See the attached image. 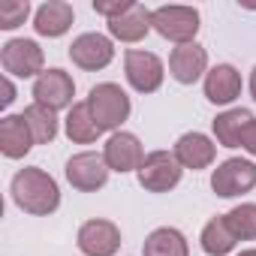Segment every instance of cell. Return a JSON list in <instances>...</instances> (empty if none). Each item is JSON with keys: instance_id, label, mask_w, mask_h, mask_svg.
Listing matches in <instances>:
<instances>
[{"instance_id": "cell-1", "label": "cell", "mask_w": 256, "mask_h": 256, "mask_svg": "<svg viewBox=\"0 0 256 256\" xmlns=\"http://www.w3.org/2000/svg\"><path fill=\"white\" fill-rule=\"evenodd\" d=\"M16 205L28 214H36V217H48L58 211L60 205V190H58V181L40 169V166H24L16 172L12 178V187H10Z\"/></svg>"}, {"instance_id": "cell-2", "label": "cell", "mask_w": 256, "mask_h": 256, "mask_svg": "<svg viewBox=\"0 0 256 256\" xmlns=\"http://www.w3.org/2000/svg\"><path fill=\"white\" fill-rule=\"evenodd\" d=\"M88 106H90V114L94 120L100 124V130H114L130 118V96L126 90L114 82H102V84H94L90 94H88Z\"/></svg>"}, {"instance_id": "cell-3", "label": "cell", "mask_w": 256, "mask_h": 256, "mask_svg": "<svg viewBox=\"0 0 256 256\" xmlns=\"http://www.w3.org/2000/svg\"><path fill=\"white\" fill-rule=\"evenodd\" d=\"M151 24L163 40H169L175 46H190V42H196V34H199V10L181 6V4L157 6L151 12Z\"/></svg>"}, {"instance_id": "cell-4", "label": "cell", "mask_w": 256, "mask_h": 256, "mask_svg": "<svg viewBox=\"0 0 256 256\" xmlns=\"http://www.w3.org/2000/svg\"><path fill=\"white\" fill-rule=\"evenodd\" d=\"M0 64H4L6 76L16 78H40L46 72V54L34 40H10L0 48Z\"/></svg>"}, {"instance_id": "cell-5", "label": "cell", "mask_w": 256, "mask_h": 256, "mask_svg": "<svg viewBox=\"0 0 256 256\" xmlns=\"http://www.w3.org/2000/svg\"><path fill=\"white\" fill-rule=\"evenodd\" d=\"M253 187H256V163L250 160L229 157L211 172V190L220 199H235L241 193H250Z\"/></svg>"}, {"instance_id": "cell-6", "label": "cell", "mask_w": 256, "mask_h": 256, "mask_svg": "<svg viewBox=\"0 0 256 256\" xmlns=\"http://www.w3.org/2000/svg\"><path fill=\"white\" fill-rule=\"evenodd\" d=\"M181 172H184V166L175 160V154L151 151V154H145V160H142L136 175H139V184L148 193H169L172 187H178Z\"/></svg>"}, {"instance_id": "cell-7", "label": "cell", "mask_w": 256, "mask_h": 256, "mask_svg": "<svg viewBox=\"0 0 256 256\" xmlns=\"http://www.w3.org/2000/svg\"><path fill=\"white\" fill-rule=\"evenodd\" d=\"M124 76H126V82H130L133 90H139V94H154V90H160L166 70H163V60H160L154 52L130 48V52L124 54Z\"/></svg>"}, {"instance_id": "cell-8", "label": "cell", "mask_w": 256, "mask_h": 256, "mask_svg": "<svg viewBox=\"0 0 256 256\" xmlns=\"http://www.w3.org/2000/svg\"><path fill=\"white\" fill-rule=\"evenodd\" d=\"M76 96V82L66 70H46L36 82H34V102L40 106H48L52 112H60V108H72Z\"/></svg>"}, {"instance_id": "cell-9", "label": "cell", "mask_w": 256, "mask_h": 256, "mask_svg": "<svg viewBox=\"0 0 256 256\" xmlns=\"http://www.w3.org/2000/svg\"><path fill=\"white\" fill-rule=\"evenodd\" d=\"M66 181L82 190V193H96L100 187H106L108 181V166H106V157L102 154H94V151H82V154H72L66 160Z\"/></svg>"}, {"instance_id": "cell-10", "label": "cell", "mask_w": 256, "mask_h": 256, "mask_svg": "<svg viewBox=\"0 0 256 256\" xmlns=\"http://www.w3.org/2000/svg\"><path fill=\"white\" fill-rule=\"evenodd\" d=\"M76 244L84 256H114L120 250V229L112 220L94 217V220H84L78 226Z\"/></svg>"}, {"instance_id": "cell-11", "label": "cell", "mask_w": 256, "mask_h": 256, "mask_svg": "<svg viewBox=\"0 0 256 256\" xmlns=\"http://www.w3.org/2000/svg\"><path fill=\"white\" fill-rule=\"evenodd\" d=\"M114 58V46L108 36L102 34H82L72 40L70 46V60L78 66V70H88V72H96V70H106Z\"/></svg>"}, {"instance_id": "cell-12", "label": "cell", "mask_w": 256, "mask_h": 256, "mask_svg": "<svg viewBox=\"0 0 256 256\" xmlns=\"http://www.w3.org/2000/svg\"><path fill=\"white\" fill-rule=\"evenodd\" d=\"M102 157H106V166L112 172H120L124 175V172H139V166L145 160V151H142L139 136L118 130V133L108 136V142L102 148Z\"/></svg>"}, {"instance_id": "cell-13", "label": "cell", "mask_w": 256, "mask_h": 256, "mask_svg": "<svg viewBox=\"0 0 256 256\" xmlns=\"http://www.w3.org/2000/svg\"><path fill=\"white\" fill-rule=\"evenodd\" d=\"M208 70V52L199 46V42H190V46H178L172 48L169 54V72L178 84H193L205 76Z\"/></svg>"}, {"instance_id": "cell-14", "label": "cell", "mask_w": 256, "mask_h": 256, "mask_svg": "<svg viewBox=\"0 0 256 256\" xmlns=\"http://www.w3.org/2000/svg\"><path fill=\"white\" fill-rule=\"evenodd\" d=\"M205 96L214 106H229L241 96V72L232 64H217L205 72Z\"/></svg>"}, {"instance_id": "cell-15", "label": "cell", "mask_w": 256, "mask_h": 256, "mask_svg": "<svg viewBox=\"0 0 256 256\" xmlns=\"http://www.w3.org/2000/svg\"><path fill=\"white\" fill-rule=\"evenodd\" d=\"M175 160L184 166V169H193V172H199V169H208L211 163H214V157H217V145L205 136V133H184L178 142H175Z\"/></svg>"}, {"instance_id": "cell-16", "label": "cell", "mask_w": 256, "mask_h": 256, "mask_svg": "<svg viewBox=\"0 0 256 256\" xmlns=\"http://www.w3.org/2000/svg\"><path fill=\"white\" fill-rule=\"evenodd\" d=\"M34 133L24 120V114H6L0 120V151L10 160H22L34 148Z\"/></svg>"}, {"instance_id": "cell-17", "label": "cell", "mask_w": 256, "mask_h": 256, "mask_svg": "<svg viewBox=\"0 0 256 256\" xmlns=\"http://www.w3.org/2000/svg\"><path fill=\"white\" fill-rule=\"evenodd\" d=\"M154 30L151 24V10H145L142 4H133L124 16L108 22V34L120 42H142L148 34Z\"/></svg>"}, {"instance_id": "cell-18", "label": "cell", "mask_w": 256, "mask_h": 256, "mask_svg": "<svg viewBox=\"0 0 256 256\" xmlns=\"http://www.w3.org/2000/svg\"><path fill=\"white\" fill-rule=\"evenodd\" d=\"M72 18H76V12H72V6L66 0H48V4H42L36 10V16H34V30L40 36L54 40V36H64L72 28Z\"/></svg>"}, {"instance_id": "cell-19", "label": "cell", "mask_w": 256, "mask_h": 256, "mask_svg": "<svg viewBox=\"0 0 256 256\" xmlns=\"http://www.w3.org/2000/svg\"><path fill=\"white\" fill-rule=\"evenodd\" d=\"M64 130H66L70 142H76V145H90V142H96V139L102 136L100 124H96L94 114H90L88 100H84V102H76V106L70 108V114H66V120H64Z\"/></svg>"}, {"instance_id": "cell-20", "label": "cell", "mask_w": 256, "mask_h": 256, "mask_svg": "<svg viewBox=\"0 0 256 256\" xmlns=\"http://www.w3.org/2000/svg\"><path fill=\"white\" fill-rule=\"evenodd\" d=\"M250 120H256V118H253V112H247V108H229V112L217 114L214 124H211V126H214L217 145H223V148H238V145H241V133H244V126H247Z\"/></svg>"}, {"instance_id": "cell-21", "label": "cell", "mask_w": 256, "mask_h": 256, "mask_svg": "<svg viewBox=\"0 0 256 256\" xmlns=\"http://www.w3.org/2000/svg\"><path fill=\"white\" fill-rule=\"evenodd\" d=\"M142 256H190V247L175 226H160L145 238Z\"/></svg>"}, {"instance_id": "cell-22", "label": "cell", "mask_w": 256, "mask_h": 256, "mask_svg": "<svg viewBox=\"0 0 256 256\" xmlns=\"http://www.w3.org/2000/svg\"><path fill=\"white\" fill-rule=\"evenodd\" d=\"M199 241H202V250H205L208 256H226V253H232L235 244H238V238L232 235L226 217H211V220L205 223Z\"/></svg>"}, {"instance_id": "cell-23", "label": "cell", "mask_w": 256, "mask_h": 256, "mask_svg": "<svg viewBox=\"0 0 256 256\" xmlns=\"http://www.w3.org/2000/svg\"><path fill=\"white\" fill-rule=\"evenodd\" d=\"M22 114H24V120H28V126H30L36 145H52V142H54V136H58V112H52L48 106L30 102Z\"/></svg>"}, {"instance_id": "cell-24", "label": "cell", "mask_w": 256, "mask_h": 256, "mask_svg": "<svg viewBox=\"0 0 256 256\" xmlns=\"http://www.w3.org/2000/svg\"><path fill=\"white\" fill-rule=\"evenodd\" d=\"M232 235L238 241H253L256 238V202H244V205H235L229 214H223Z\"/></svg>"}, {"instance_id": "cell-25", "label": "cell", "mask_w": 256, "mask_h": 256, "mask_svg": "<svg viewBox=\"0 0 256 256\" xmlns=\"http://www.w3.org/2000/svg\"><path fill=\"white\" fill-rule=\"evenodd\" d=\"M30 16V4L28 0H6V4H0V28L4 30H16L28 22Z\"/></svg>"}, {"instance_id": "cell-26", "label": "cell", "mask_w": 256, "mask_h": 256, "mask_svg": "<svg viewBox=\"0 0 256 256\" xmlns=\"http://www.w3.org/2000/svg\"><path fill=\"white\" fill-rule=\"evenodd\" d=\"M133 6V0H114V4H94V12L96 16H102V18H118V16H124L126 10Z\"/></svg>"}, {"instance_id": "cell-27", "label": "cell", "mask_w": 256, "mask_h": 256, "mask_svg": "<svg viewBox=\"0 0 256 256\" xmlns=\"http://www.w3.org/2000/svg\"><path fill=\"white\" fill-rule=\"evenodd\" d=\"M238 148H244L247 154H253L256 157V120H250L247 126H244V133H241V145Z\"/></svg>"}, {"instance_id": "cell-28", "label": "cell", "mask_w": 256, "mask_h": 256, "mask_svg": "<svg viewBox=\"0 0 256 256\" xmlns=\"http://www.w3.org/2000/svg\"><path fill=\"white\" fill-rule=\"evenodd\" d=\"M0 88H4V96H0V106H10V102L16 100V84L10 82V76H4V78H0Z\"/></svg>"}, {"instance_id": "cell-29", "label": "cell", "mask_w": 256, "mask_h": 256, "mask_svg": "<svg viewBox=\"0 0 256 256\" xmlns=\"http://www.w3.org/2000/svg\"><path fill=\"white\" fill-rule=\"evenodd\" d=\"M250 96L256 100V66H253V72H250Z\"/></svg>"}, {"instance_id": "cell-30", "label": "cell", "mask_w": 256, "mask_h": 256, "mask_svg": "<svg viewBox=\"0 0 256 256\" xmlns=\"http://www.w3.org/2000/svg\"><path fill=\"white\" fill-rule=\"evenodd\" d=\"M235 256H256V247H250V250H241V253H235Z\"/></svg>"}]
</instances>
